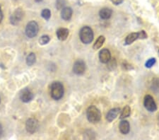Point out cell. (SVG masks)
Returning <instances> with one entry per match:
<instances>
[{
  "label": "cell",
  "mask_w": 159,
  "mask_h": 140,
  "mask_svg": "<svg viewBox=\"0 0 159 140\" xmlns=\"http://www.w3.org/2000/svg\"><path fill=\"white\" fill-rule=\"evenodd\" d=\"M66 4V2L64 0H57L56 7L58 9H63Z\"/></svg>",
  "instance_id": "22"
},
{
  "label": "cell",
  "mask_w": 159,
  "mask_h": 140,
  "mask_svg": "<svg viewBox=\"0 0 159 140\" xmlns=\"http://www.w3.org/2000/svg\"><path fill=\"white\" fill-rule=\"evenodd\" d=\"M86 116L88 120L91 123H97L101 120V113L100 110L94 106H91L86 111Z\"/></svg>",
  "instance_id": "2"
},
{
  "label": "cell",
  "mask_w": 159,
  "mask_h": 140,
  "mask_svg": "<svg viewBox=\"0 0 159 140\" xmlns=\"http://www.w3.org/2000/svg\"><path fill=\"white\" fill-rule=\"evenodd\" d=\"M3 133H4V130H3V127H2V125L1 124H0V138L2 137L3 135Z\"/></svg>",
  "instance_id": "26"
},
{
  "label": "cell",
  "mask_w": 159,
  "mask_h": 140,
  "mask_svg": "<svg viewBox=\"0 0 159 140\" xmlns=\"http://www.w3.org/2000/svg\"><path fill=\"white\" fill-rule=\"evenodd\" d=\"M112 14H113V11L109 8H103L101 9V11H99V16L103 20L110 19L112 16Z\"/></svg>",
  "instance_id": "15"
},
{
  "label": "cell",
  "mask_w": 159,
  "mask_h": 140,
  "mask_svg": "<svg viewBox=\"0 0 159 140\" xmlns=\"http://www.w3.org/2000/svg\"><path fill=\"white\" fill-rule=\"evenodd\" d=\"M35 1H36V2H41L43 0H35Z\"/></svg>",
  "instance_id": "28"
},
{
  "label": "cell",
  "mask_w": 159,
  "mask_h": 140,
  "mask_svg": "<svg viewBox=\"0 0 159 140\" xmlns=\"http://www.w3.org/2000/svg\"><path fill=\"white\" fill-rule=\"evenodd\" d=\"M137 39H139V33H131L127 36L125 39V44L130 45Z\"/></svg>",
  "instance_id": "16"
},
{
  "label": "cell",
  "mask_w": 159,
  "mask_h": 140,
  "mask_svg": "<svg viewBox=\"0 0 159 140\" xmlns=\"http://www.w3.org/2000/svg\"><path fill=\"white\" fill-rule=\"evenodd\" d=\"M41 16L45 20H49L51 16V11L48 9H45L41 12Z\"/></svg>",
  "instance_id": "21"
},
{
  "label": "cell",
  "mask_w": 159,
  "mask_h": 140,
  "mask_svg": "<svg viewBox=\"0 0 159 140\" xmlns=\"http://www.w3.org/2000/svg\"><path fill=\"white\" fill-rule=\"evenodd\" d=\"M119 129H120V131L122 134H127L130 132V125L128 121L124 120H122L120 122V125H119Z\"/></svg>",
  "instance_id": "14"
},
{
  "label": "cell",
  "mask_w": 159,
  "mask_h": 140,
  "mask_svg": "<svg viewBox=\"0 0 159 140\" xmlns=\"http://www.w3.org/2000/svg\"><path fill=\"white\" fill-rule=\"evenodd\" d=\"M72 13L73 11L71 7H64V8L62 9L61 12L62 19L64 20V21H69V20H70L71 18Z\"/></svg>",
  "instance_id": "12"
},
{
  "label": "cell",
  "mask_w": 159,
  "mask_h": 140,
  "mask_svg": "<svg viewBox=\"0 0 159 140\" xmlns=\"http://www.w3.org/2000/svg\"><path fill=\"white\" fill-rule=\"evenodd\" d=\"M50 41V38L47 35H44V36H42L39 39V43L42 45V46H44V45L48 44V42Z\"/></svg>",
  "instance_id": "20"
},
{
  "label": "cell",
  "mask_w": 159,
  "mask_h": 140,
  "mask_svg": "<svg viewBox=\"0 0 159 140\" xmlns=\"http://www.w3.org/2000/svg\"><path fill=\"white\" fill-rule=\"evenodd\" d=\"M105 41V37L103 36H101L100 37H98V39H97V41H96L95 43H94L93 46V48L94 50H98V49H100L101 47L103 46L104 42Z\"/></svg>",
  "instance_id": "18"
},
{
  "label": "cell",
  "mask_w": 159,
  "mask_h": 140,
  "mask_svg": "<svg viewBox=\"0 0 159 140\" xmlns=\"http://www.w3.org/2000/svg\"><path fill=\"white\" fill-rule=\"evenodd\" d=\"M36 56L33 52L30 53L26 57V64L28 66H32L36 63Z\"/></svg>",
  "instance_id": "17"
},
{
  "label": "cell",
  "mask_w": 159,
  "mask_h": 140,
  "mask_svg": "<svg viewBox=\"0 0 159 140\" xmlns=\"http://www.w3.org/2000/svg\"><path fill=\"white\" fill-rule=\"evenodd\" d=\"M34 95L28 88H25L20 92V99L24 103H28L33 98Z\"/></svg>",
  "instance_id": "8"
},
{
  "label": "cell",
  "mask_w": 159,
  "mask_h": 140,
  "mask_svg": "<svg viewBox=\"0 0 159 140\" xmlns=\"http://www.w3.org/2000/svg\"><path fill=\"white\" fill-rule=\"evenodd\" d=\"M139 33V39H145L147 37V34L144 31H141L140 32H138Z\"/></svg>",
  "instance_id": "24"
},
{
  "label": "cell",
  "mask_w": 159,
  "mask_h": 140,
  "mask_svg": "<svg viewBox=\"0 0 159 140\" xmlns=\"http://www.w3.org/2000/svg\"><path fill=\"white\" fill-rule=\"evenodd\" d=\"M130 113H131L130 107L129 106H126L125 107H124L122 111V112H121L120 118L125 119V118H126V117H128L130 116Z\"/></svg>",
  "instance_id": "19"
},
{
  "label": "cell",
  "mask_w": 159,
  "mask_h": 140,
  "mask_svg": "<svg viewBox=\"0 0 159 140\" xmlns=\"http://www.w3.org/2000/svg\"><path fill=\"white\" fill-rule=\"evenodd\" d=\"M86 64L83 60L79 59L74 62L73 66V72L74 74L77 75H81L85 72Z\"/></svg>",
  "instance_id": "9"
},
{
  "label": "cell",
  "mask_w": 159,
  "mask_h": 140,
  "mask_svg": "<svg viewBox=\"0 0 159 140\" xmlns=\"http://www.w3.org/2000/svg\"><path fill=\"white\" fill-rule=\"evenodd\" d=\"M79 37L81 42L84 44H89L93 40V32L90 27L84 26L79 32Z\"/></svg>",
  "instance_id": "3"
},
{
  "label": "cell",
  "mask_w": 159,
  "mask_h": 140,
  "mask_svg": "<svg viewBox=\"0 0 159 140\" xmlns=\"http://www.w3.org/2000/svg\"><path fill=\"white\" fill-rule=\"evenodd\" d=\"M16 1H17V0H16Z\"/></svg>",
  "instance_id": "29"
},
{
  "label": "cell",
  "mask_w": 159,
  "mask_h": 140,
  "mask_svg": "<svg viewBox=\"0 0 159 140\" xmlns=\"http://www.w3.org/2000/svg\"><path fill=\"white\" fill-rule=\"evenodd\" d=\"M120 111V108L115 107V108L111 109L106 115V120L108 122H112L118 117L119 112Z\"/></svg>",
  "instance_id": "13"
},
{
  "label": "cell",
  "mask_w": 159,
  "mask_h": 140,
  "mask_svg": "<svg viewBox=\"0 0 159 140\" xmlns=\"http://www.w3.org/2000/svg\"><path fill=\"white\" fill-rule=\"evenodd\" d=\"M144 106L149 112H155L157 110V106L154 99L150 95H146L144 99Z\"/></svg>",
  "instance_id": "5"
},
{
  "label": "cell",
  "mask_w": 159,
  "mask_h": 140,
  "mask_svg": "<svg viewBox=\"0 0 159 140\" xmlns=\"http://www.w3.org/2000/svg\"><path fill=\"white\" fill-rule=\"evenodd\" d=\"M64 86L59 81H54L51 85L50 94L52 98L56 101L61 99L64 96Z\"/></svg>",
  "instance_id": "1"
},
{
  "label": "cell",
  "mask_w": 159,
  "mask_h": 140,
  "mask_svg": "<svg viewBox=\"0 0 159 140\" xmlns=\"http://www.w3.org/2000/svg\"><path fill=\"white\" fill-rule=\"evenodd\" d=\"M111 1L115 5H118V4H120L122 2H123V0H111Z\"/></svg>",
  "instance_id": "25"
},
{
  "label": "cell",
  "mask_w": 159,
  "mask_h": 140,
  "mask_svg": "<svg viewBox=\"0 0 159 140\" xmlns=\"http://www.w3.org/2000/svg\"><path fill=\"white\" fill-rule=\"evenodd\" d=\"M156 62V60L155 58H150L149 59H148V60L146 61L145 66L147 67V68H151V67H152L153 65H154Z\"/></svg>",
  "instance_id": "23"
},
{
  "label": "cell",
  "mask_w": 159,
  "mask_h": 140,
  "mask_svg": "<svg viewBox=\"0 0 159 140\" xmlns=\"http://www.w3.org/2000/svg\"><path fill=\"white\" fill-rule=\"evenodd\" d=\"M38 31L39 27L38 24L34 21H30L26 26V35L29 38H33V37H36L38 35Z\"/></svg>",
  "instance_id": "4"
},
{
  "label": "cell",
  "mask_w": 159,
  "mask_h": 140,
  "mask_svg": "<svg viewBox=\"0 0 159 140\" xmlns=\"http://www.w3.org/2000/svg\"><path fill=\"white\" fill-rule=\"evenodd\" d=\"M39 128L38 121L35 118H30L26 122V129L30 134H34Z\"/></svg>",
  "instance_id": "7"
},
{
  "label": "cell",
  "mask_w": 159,
  "mask_h": 140,
  "mask_svg": "<svg viewBox=\"0 0 159 140\" xmlns=\"http://www.w3.org/2000/svg\"><path fill=\"white\" fill-rule=\"evenodd\" d=\"M57 37L59 40V41H65V40L67 38L69 34V31L67 28H59L56 32Z\"/></svg>",
  "instance_id": "11"
},
{
  "label": "cell",
  "mask_w": 159,
  "mask_h": 140,
  "mask_svg": "<svg viewBox=\"0 0 159 140\" xmlns=\"http://www.w3.org/2000/svg\"><path fill=\"white\" fill-rule=\"evenodd\" d=\"M2 19H3V14H2V11L1 9H0V23H1Z\"/></svg>",
  "instance_id": "27"
},
{
  "label": "cell",
  "mask_w": 159,
  "mask_h": 140,
  "mask_svg": "<svg viewBox=\"0 0 159 140\" xmlns=\"http://www.w3.org/2000/svg\"><path fill=\"white\" fill-rule=\"evenodd\" d=\"M111 53L108 49H102L99 52V59L102 63L106 64L110 60Z\"/></svg>",
  "instance_id": "10"
},
{
  "label": "cell",
  "mask_w": 159,
  "mask_h": 140,
  "mask_svg": "<svg viewBox=\"0 0 159 140\" xmlns=\"http://www.w3.org/2000/svg\"><path fill=\"white\" fill-rule=\"evenodd\" d=\"M24 12L22 9H16L14 11V13L11 15V16H10V22L14 26H16V25H18L20 23L22 19L24 18Z\"/></svg>",
  "instance_id": "6"
}]
</instances>
